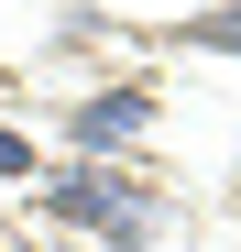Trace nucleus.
<instances>
[{"label": "nucleus", "mask_w": 241, "mask_h": 252, "mask_svg": "<svg viewBox=\"0 0 241 252\" xmlns=\"http://www.w3.org/2000/svg\"><path fill=\"white\" fill-rule=\"evenodd\" d=\"M44 197H55V220L99 230V241H120V252H143V241H153V220H165V197H153V187H132V176H99V164L55 176Z\"/></svg>", "instance_id": "nucleus-1"}, {"label": "nucleus", "mask_w": 241, "mask_h": 252, "mask_svg": "<svg viewBox=\"0 0 241 252\" xmlns=\"http://www.w3.org/2000/svg\"><path fill=\"white\" fill-rule=\"evenodd\" d=\"M132 132H153V88H110V99H88V110L66 121V143H88V164L110 143H132Z\"/></svg>", "instance_id": "nucleus-2"}, {"label": "nucleus", "mask_w": 241, "mask_h": 252, "mask_svg": "<svg viewBox=\"0 0 241 252\" xmlns=\"http://www.w3.org/2000/svg\"><path fill=\"white\" fill-rule=\"evenodd\" d=\"M186 55H241V0H219V11L186 22Z\"/></svg>", "instance_id": "nucleus-3"}, {"label": "nucleus", "mask_w": 241, "mask_h": 252, "mask_svg": "<svg viewBox=\"0 0 241 252\" xmlns=\"http://www.w3.org/2000/svg\"><path fill=\"white\" fill-rule=\"evenodd\" d=\"M0 176H33V143L11 132V121H0Z\"/></svg>", "instance_id": "nucleus-4"}]
</instances>
